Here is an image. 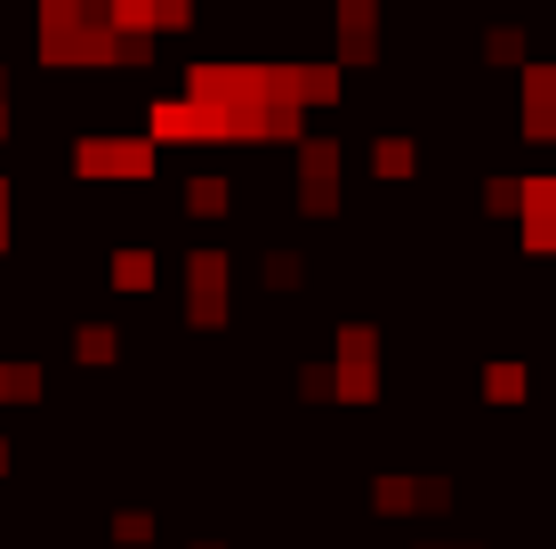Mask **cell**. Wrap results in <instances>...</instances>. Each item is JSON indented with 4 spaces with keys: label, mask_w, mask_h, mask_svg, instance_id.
Returning <instances> with one entry per match:
<instances>
[{
    "label": "cell",
    "mask_w": 556,
    "mask_h": 549,
    "mask_svg": "<svg viewBox=\"0 0 556 549\" xmlns=\"http://www.w3.org/2000/svg\"><path fill=\"white\" fill-rule=\"evenodd\" d=\"M339 388H348V396H379V339L371 332L339 339Z\"/></svg>",
    "instance_id": "obj_1"
}]
</instances>
